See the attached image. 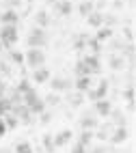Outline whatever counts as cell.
Returning a JSON list of instances; mask_svg holds the SVG:
<instances>
[{
  "mask_svg": "<svg viewBox=\"0 0 136 153\" xmlns=\"http://www.w3.org/2000/svg\"><path fill=\"white\" fill-rule=\"evenodd\" d=\"M28 45L30 48H37V50H41L46 43H48V33H46V28H39V26H35V28H30V33H28Z\"/></svg>",
  "mask_w": 136,
  "mask_h": 153,
  "instance_id": "1",
  "label": "cell"
},
{
  "mask_svg": "<svg viewBox=\"0 0 136 153\" xmlns=\"http://www.w3.org/2000/svg\"><path fill=\"white\" fill-rule=\"evenodd\" d=\"M24 63H26L28 67H33V69L43 67V63H46V54H43V50L28 48V52L24 54Z\"/></svg>",
  "mask_w": 136,
  "mask_h": 153,
  "instance_id": "2",
  "label": "cell"
},
{
  "mask_svg": "<svg viewBox=\"0 0 136 153\" xmlns=\"http://www.w3.org/2000/svg\"><path fill=\"white\" fill-rule=\"evenodd\" d=\"M13 43H17V26H2L0 28V45L11 48Z\"/></svg>",
  "mask_w": 136,
  "mask_h": 153,
  "instance_id": "3",
  "label": "cell"
},
{
  "mask_svg": "<svg viewBox=\"0 0 136 153\" xmlns=\"http://www.w3.org/2000/svg\"><path fill=\"white\" fill-rule=\"evenodd\" d=\"M91 101H99V99H108V82L106 80H99L97 86H91L84 93Z\"/></svg>",
  "mask_w": 136,
  "mask_h": 153,
  "instance_id": "4",
  "label": "cell"
},
{
  "mask_svg": "<svg viewBox=\"0 0 136 153\" xmlns=\"http://www.w3.org/2000/svg\"><path fill=\"white\" fill-rule=\"evenodd\" d=\"M82 63L87 65V69H89V74H91V76H95V74H99V71H102V63H99V56H95V54L82 56Z\"/></svg>",
  "mask_w": 136,
  "mask_h": 153,
  "instance_id": "5",
  "label": "cell"
},
{
  "mask_svg": "<svg viewBox=\"0 0 136 153\" xmlns=\"http://www.w3.org/2000/svg\"><path fill=\"white\" fill-rule=\"evenodd\" d=\"M80 125H82V129L93 131V129H97V127H99V121H97L95 114H91V112H84V114L80 117Z\"/></svg>",
  "mask_w": 136,
  "mask_h": 153,
  "instance_id": "6",
  "label": "cell"
},
{
  "mask_svg": "<svg viewBox=\"0 0 136 153\" xmlns=\"http://www.w3.org/2000/svg\"><path fill=\"white\" fill-rule=\"evenodd\" d=\"M128 136H130V131H128V125L125 127H114L112 131H110V142L112 145H121V142H125L128 140Z\"/></svg>",
  "mask_w": 136,
  "mask_h": 153,
  "instance_id": "7",
  "label": "cell"
},
{
  "mask_svg": "<svg viewBox=\"0 0 136 153\" xmlns=\"http://www.w3.org/2000/svg\"><path fill=\"white\" fill-rule=\"evenodd\" d=\"M71 138H74V131H71V129H61L56 136H52V140H54V149H58V147H65Z\"/></svg>",
  "mask_w": 136,
  "mask_h": 153,
  "instance_id": "8",
  "label": "cell"
},
{
  "mask_svg": "<svg viewBox=\"0 0 136 153\" xmlns=\"http://www.w3.org/2000/svg\"><path fill=\"white\" fill-rule=\"evenodd\" d=\"M50 86H52V91L63 93V91H69L71 86H74V82H71L69 78H52L50 80Z\"/></svg>",
  "mask_w": 136,
  "mask_h": 153,
  "instance_id": "9",
  "label": "cell"
},
{
  "mask_svg": "<svg viewBox=\"0 0 136 153\" xmlns=\"http://www.w3.org/2000/svg\"><path fill=\"white\" fill-rule=\"evenodd\" d=\"M0 19H2V26H17L19 15H17V11H13V9H4V11L0 13Z\"/></svg>",
  "mask_w": 136,
  "mask_h": 153,
  "instance_id": "10",
  "label": "cell"
},
{
  "mask_svg": "<svg viewBox=\"0 0 136 153\" xmlns=\"http://www.w3.org/2000/svg\"><path fill=\"white\" fill-rule=\"evenodd\" d=\"M110 110H112L110 99H99V101H95V117H108Z\"/></svg>",
  "mask_w": 136,
  "mask_h": 153,
  "instance_id": "11",
  "label": "cell"
},
{
  "mask_svg": "<svg viewBox=\"0 0 136 153\" xmlns=\"http://www.w3.org/2000/svg\"><path fill=\"white\" fill-rule=\"evenodd\" d=\"M93 86V80H91V76H84V78H76V82H74V88L78 91V93H82L84 95L87 91Z\"/></svg>",
  "mask_w": 136,
  "mask_h": 153,
  "instance_id": "12",
  "label": "cell"
},
{
  "mask_svg": "<svg viewBox=\"0 0 136 153\" xmlns=\"http://www.w3.org/2000/svg\"><path fill=\"white\" fill-rule=\"evenodd\" d=\"M74 2L71 0H61V2H56V13L58 15H63V17H67V15H71L74 13Z\"/></svg>",
  "mask_w": 136,
  "mask_h": 153,
  "instance_id": "13",
  "label": "cell"
},
{
  "mask_svg": "<svg viewBox=\"0 0 136 153\" xmlns=\"http://www.w3.org/2000/svg\"><path fill=\"white\" fill-rule=\"evenodd\" d=\"M87 22H89L91 28H95V30L102 28V26H104V13H102V11H93V13L87 17Z\"/></svg>",
  "mask_w": 136,
  "mask_h": 153,
  "instance_id": "14",
  "label": "cell"
},
{
  "mask_svg": "<svg viewBox=\"0 0 136 153\" xmlns=\"http://www.w3.org/2000/svg\"><path fill=\"white\" fill-rule=\"evenodd\" d=\"M48 80H50V71H48L46 67H39V69L33 71V82L43 84V82H48Z\"/></svg>",
  "mask_w": 136,
  "mask_h": 153,
  "instance_id": "15",
  "label": "cell"
},
{
  "mask_svg": "<svg viewBox=\"0 0 136 153\" xmlns=\"http://www.w3.org/2000/svg\"><path fill=\"white\" fill-rule=\"evenodd\" d=\"M108 67H110L112 71H121V69H125V60H123V56H121V54H112L110 60H108Z\"/></svg>",
  "mask_w": 136,
  "mask_h": 153,
  "instance_id": "16",
  "label": "cell"
},
{
  "mask_svg": "<svg viewBox=\"0 0 136 153\" xmlns=\"http://www.w3.org/2000/svg\"><path fill=\"white\" fill-rule=\"evenodd\" d=\"M93 11H95V7H93V0H82V2L78 4V13L82 17H89Z\"/></svg>",
  "mask_w": 136,
  "mask_h": 153,
  "instance_id": "17",
  "label": "cell"
},
{
  "mask_svg": "<svg viewBox=\"0 0 136 153\" xmlns=\"http://www.w3.org/2000/svg\"><path fill=\"white\" fill-rule=\"evenodd\" d=\"M121 56H123L125 63L134 65V43H125V45L121 48Z\"/></svg>",
  "mask_w": 136,
  "mask_h": 153,
  "instance_id": "18",
  "label": "cell"
},
{
  "mask_svg": "<svg viewBox=\"0 0 136 153\" xmlns=\"http://www.w3.org/2000/svg\"><path fill=\"white\" fill-rule=\"evenodd\" d=\"M35 22H37V26H39V28H46V26L50 24V15H48V11H46V9L37 11V15H35Z\"/></svg>",
  "mask_w": 136,
  "mask_h": 153,
  "instance_id": "19",
  "label": "cell"
},
{
  "mask_svg": "<svg viewBox=\"0 0 136 153\" xmlns=\"http://www.w3.org/2000/svg\"><path fill=\"white\" fill-rule=\"evenodd\" d=\"M74 74H76V78L91 76V74H89V69H87V65L82 63V58H78V60H76V65H74Z\"/></svg>",
  "mask_w": 136,
  "mask_h": 153,
  "instance_id": "20",
  "label": "cell"
},
{
  "mask_svg": "<svg viewBox=\"0 0 136 153\" xmlns=\"http://www.w3.org/2000/svg\"><path fill=\"white\" fill-rule=\"evenodd\" d=\"M112 37V28H106V26H102V28H97V35H95V39L102 43V41H108V39Z\"/></svg>",
  "mask_w": 136,
  "mask_h": 153,
  "instance_id": "21",
  "label": "cell"
},
{
  "mask_svg": "<svg viewBox=\"0 0 136 153\" xmlns=\"http://www.w3.org/2000/svg\"><path fill=\"white\" fill-rule=\"evenodd\" d=\"M91 140H93V131H87V129H82L80 131V140H78V145H82V147H89L91 145Z\"/></svg>",
  "mask_w": 136,
  "mask_h": 153,
  "instance_id": "22",
  "label": "cell"
},
{
  "mask_svg": "<svg viewBox=\"0 0 136 153\" xmlns=\"http://www.w3.org/2000/svg\"><path fill=\"white\" fill-rule=\"evenodd\" d=\"M87 48L91 50V54H95V56H99V50H102V43L97 41L95 37H93V39H87Z\"/></svg>",
  "mask_w": 136,
  "mask_h": 153,
  "instance_id": "23",
  "label": "cell"
},
{
  "mask_svg": "<svg viewBox=\"0 0 136 153\" xmlns=\"http://www.w3.org/2000/svg\"><path fill=\"white\" fill-rule=\"evenodd\" d=\"M13 153H33V145L26 142V140H22V142H17V145H15Z\"/></svg>",
  "mask_w": 136,
  "mask_h": 153,
  "instance_id": "24",
  "label": "cell"
},
{
  "mask_svg": "<svg viewBox=\"0 0 136 153\" xmlns=\"http://www.w3.org/2000/svg\"><path fill=\"white\" fill-rule=\"evenodd\" d=\"M11 101H9V97H0V117L2 114H9L11 112Z\"/></svg>",
  "mask_w": 136,
  "mask_h": 153,
  "instance_id": "25",
  "label": "cell"
},
{
  "mask_svg": "<svg viewBox=\"0 0 136 153\" xmlns=\"http://www.w3.org/2000/svg\"><path fill=\"white\" fill-rule=\"evenodd\" d=\"M117 22H119V17L114 13H104V26H106V28H112Z\"/></svg>",
  "mask_w": 136,
  "mask_h": 153,
  "instance_id": "26",
  "label": "cell"
},
{
  "mask_svg": "<svg viewBox=\"0 0 136 153\" xmlns=\"http://www.w3.org/2000/svg\"><path fill=\"white\" fill-rule=\"evenodd\" d=\"M30 88H33V84H30V80H26V78H22V82H19V84H17V88H15V91H17V93H19V95H24V93H28V91H30Z\"/></svg>",
  "mask_w": 136,
  "mask_h": 153,
  "instance_id": "27",
  "label": "cell"
},
{
  "mask_svg": "<svg viewBox=\"0 0 136 153\" xmlns=\"http://www.w3.org/2000/svg\"><path fill=\"white\" fill-rule=\"evenodd\" d=\"M87 48V37H76V41H74V50H76V52H82V50H84Z\"/></svg>",
  "mask_w": 136,
  "mask_h": 153,
  "instance_id": "28",
  "label": "cell"
},
{
  "mask_svg": "<svg viewBox=\"0 0 136 153\" xmlns=\"http://www.w3.org/2000/svg\"><path fill=\"white\" fill-rule=\"evenodd\" d=\"M43 104H46V106H58V104H61V97L54 95V93H52V95H46V97H43Z\"/></svg>",
  "mask_w": 136,
  "mask_h": 153,
  "instance_id": "29",
  "label": "cell"
},
{
  "mask_svg": "<svg viewBox=\"0 0 136 153\" xmlns=\"http://www.w3.org/2000/svg\"><path fill=\"white\" fill-rule=\"evenodd\" d=\"M9 58H11V63H15V65H22L24 63V54L17 52V50H13V52L9 54Z\"/></svg>",
  "mask_w": 136,
  "mask_h": 153,
  "instance_id": "30",
  "label": "cell"
},
{
  "mask_svg": "<svg viewBox=\"0 0 136 153\" xmlns=\"http://www.w3.org/2000/svg\"><path fill=\"white\" fill-rule=\"evenodd\" d=\"M43 147H46L48 153L54 151V140H52V134H46V136H43Z\"/></svg>",
  "mask_w": 136,
  "mask_h": 153,
  "instance_id": "31",
  "label": "cell"
},
{
  "mask_svg": "<svg viewBox=\"0 0 136 153\" xmlns=\"http://www.w3.org/2000/svg\"><path fill=\"white\" fill-rule=\"evenodd\" d=\"M82 101H84L82 93H76V95H71V97H69V104H71V106H80Z\"/></svg>",
  "mask_w": 136,
  "mask_h": 153,
  "instance_id": "32",
  "label": "cell"
},
{
  "mask_svg": "<svg viewBox=\"0 0 136 153\" xmlns=\"http://www.w3.org/2000/svg\"><path fill=\"white\" fill-rule=\"evenodd\" d=\"M123 99H128V104H130V101H134V84L123 91Z\"/></svg>",
  "mask_w": 136,
  "mask_h": 153,
  "instance_id": "33",
  "label": "cell"
},
{
  "mask_svg": "<svg viewBox=\"0 0 136 153\" xmlns=\"http://www.w3.org/2000/svg\"><path fill=\"white\" fill-rule=\"evenodd\" d=\"M123 33L128 37V43H134V28L132 26H123Z\"/></svg>",
  "mask_w": 136,
  "mask_h": 153,
  "instance_id": "34",
  "label": "cell"
},
{
  "mask_svg": "<svg viewBox=\"0 0 136 153\" xmlns=\"http://www.w3.org/2000/svg\"><path fill=\"white\" fill-rule=\"evenodd\" d=\"M39 121H41V123H43V125H48L50 123V121H52V112H41V114H39Z\"/></svg>",
  "mask_w": 136,
  "mask_h": 153,
  "instance_id": "35",
  "label": "cell"
},
{
  "mask_svg": "<svg viewBox=\"0 0 136 153\" xmlns=\"http://www.w3.org/2000/svg\"><path fill=\"white\" fill-rule=\"evenodd\" d=\"M4 4H7V9H13L15 11V9L22 4V0H4Z\"/></svg>",
  "mask_w": 136,
  "mask_h": 153,
  "instance_id": "36",
  "label": "cell"
},
{
  "mask_svg": "<svg viewBox=\"0 0 136 153\" xmlns=\"http://www.w3.org/2000/svg\"><path fill=\"white\" fill-rule=\"evenodd\" d=\"M125 43L123 41H114V39H112V41H110V50H112V52H117V50H121Z\"/></svg>",
  "mask_w": 136,
  "mask_h": 153,
  "instance_id": "37",
  "label": "cell"
},
{
  "mask_svg": "<svg viewBox=\"0 0 136 153\" xmlns=\"http://www.w3.org/2000/svg\"><path fill=\"white\" fill-rule=\"evenodd\" d=\"M4 134H7V125H4V119L0 117V138H2Z\"/></svg>",
  "mask_w": 136,
  "mask_h": 153,
  "instance_id": "38",
  "label": "cell"
},
{
  "mask_svg": "<svg viewBox=\"0 0 136 153\" xmlns=\"http://www.w3.org/2000/svg\"><path fill=\"white\" fill-rule=\"evenodd\" d=\"M87 153H106V147H93V149L87 151Z\"/></svg>",
  "mask_w": 136,
  "mask_h": 153,
  "instance_id": "39",
  "label": "cell"
},
{
  "mask_svg": "<svg viewBox=\"0 0 136 153\" xmlns=\"http://www.w3.org/2000/svg\"><path fill=\"white\" fill-rule=\"evenodd\" d=\"M71 153H87V149L82 147V145H76L74 149H71Z\"/></svg>",
  "mask_w": 136,
  "mask_h": 153,
  "instance_id": "40",
  "label": "cell"
},
{
  "mask_svg": "<svg viewBox=\"0 0 136 153\" xmlns=\"http://www.w3.org/2000/svg\"><path fill=\"white\" fill-rule=\"evenodd\" d=\"M112 7L114 9H121L123 7V0H112Z\"/></svg>",
  "mask_w": 136,
  "mask_h": 153,
  "instance_id": "41",
  "label": "cell"
},
{
  "mask_svg": "<svg viewBox=\"0 0 136 153\" xmlns=\"http://www.w3.org/2000/svg\"><path fill=\"white\" fill-rule=\"evenodd\" d=\"M56 2H61V0H48V4H56Z\"/></svg>",
  "mask_w": 136,
  "mask_h": 153,
  "instance_id": "42",
  "label": "cell"
},
{
  "mask_svg": "<svg viewBox=\"0 0 136 153\" xmlns=\"http://www.w3.org/2000/svg\"><path fill=\"white\" fill-rule=\"evenodd\" d=\"M0 153H11V151H9V149H0Z\"/></svg>",
  "mask_w": 136,
  "mask_h": 153,
  "instance_id": "43",
  "label": "cell"
},
{
  "mask_svg": "<svg viewBox=\"0 0 136 153\" xmlns=\"http://www.w3.org/2000/svg\"><path fill=\"white\" fill-rule=\"evenodd\" d=\"M0 52H2V45H0Z\"/></svg>",
  "mask_w": 136,
  "mask_h": 153,
  "instance_id": "44",
  "label": "cell"
},
{
  "mask_svg": "<svg viewBox=\"0 0 136 153\" xmlns=\"http://www.w3.org/2000/svg\"><path fill=\"white\" fill-rule=\"evenodd\" d=\"M0 88H2V84H0Z\"/></svg>",
  "mask_w": 136,
  "mask_h": 153,
  "instance_id": "45",
  "label": "cell"
},
{
  "mask_svg": "<svg viewBox=\"0 0 136 153\" xmlns=\"http://www.w3.org/2000/svg\"><path fill=\"white\" fill-rule=\"evenodd\" d=\"M0 91H2V88H0Z\"/></svg>",
  "mask_w": 136,
  "mask_h": 153,
  "instance_id": "46",
  "label": "cell"
}]
</instances>
